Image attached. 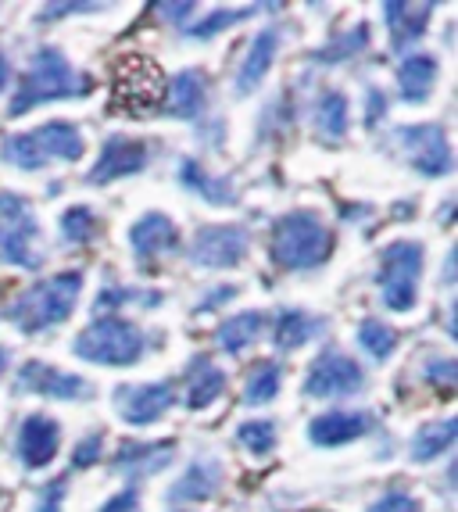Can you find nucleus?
Returning <instances> with one entry per match:
<instances>
[{
  "instance_id": "obj_30",
  "label": "nucleus",
  "mask_w": 458,
  "mask_h": 512,
  "mask_svg": "<svg viewBox=\"0 0 458 512\" xmlns=\"http://www.w3.org/2000/svg\"><path fill=\"white\" fill-rule=\"evenodd\" d=\"M283 387V366L280 362H258L255 369H251V376H247L244 384V405H269L276 402V394H280Z\"/></svg>"
},
{
  "instance_id": "obj_45",
  "label": "nucleus",
  "mask_w": 458,
  "mask_h": 512,
  "mask_svg": "<svg viewBox=\"0 0 458 512\" xmlns=\"http://www.w3.org/2000/svg\"><path fill=\"white\" fill-rule=\"evenodd\" d=\"M194 4H162V15H169V22L183 26V15H194Z\"/></svg>"
},
{
  "instance_id": "obj_47",
  "label": "nucleus",
  "mask_w": 458,
  "mask_h": 512,
  "mask_svg": "<svg viewBox=\"0 0 458 512\" xmlns=\"http://www.w3.org/2000/svg\"><path fill=\"white\" fill-rule=\"evenodd\" d=\"M8 359H11V351L0 344V376H4V369H8Z\"/></svg>"
},
{
  "instance_id": "obj_10",
  "label": "nucleus",
  "mask_w": 458,
  "mask_h": 512,
  "mask_svg": "<svg viewBox=\"0 0 458 512\" xmlns=\"http://www.w3.org/2000/svg\"><path fill=\"white\" fill-rule=\"evenodd\" d=\"M394 140L398 147L405 151L408 165L430 180L437 176H448L455 169V154H451V144H448V133H444L437 122H423V126H401L394 129Z\"/></svg>"
},
{
  "instance_id": "obj_2",
  "label": "nucleus",
  "mask_w": 458,
  "mask_h": 512,
  "mask_svg": "<svg viewBox=\"0 0 458 512\" xmlns=\"http://www.w3.org/2000/svg\"><path fill=\"white\" fill-rule=\"evenodd\" d=\"M94 90V79L90 76H79L72 69V61L65 58V51L58 47H40L29 61V72L22 76V86H18V94L11 97V108L8 115L18 119V115H26L29 108L36 104H47V101H68V97H86Z\"/></svg>"
},
{
  "instance_id": "obj_9",
  "label": "nucleus",
  "mask_w": 458,
  "mask_h": 512,
  "mask_svg": "<svg viewBox=\"0 0 458 512\" xmlns=\"http://www.w3.org/2000/svg\"><path fill=\"white\" fill-rule=\"evenodd\" d=\"M251 251V233L240 222H215L194 233L187 258L197 269H237Z\"/></svg>"
},
{
  "instance_id": "obj_16",
  "label": "nucleus",
  "mask_w": 458,
  "mask_h": 512,
  "mask_svg": "<svg viewBox=\"0 0 458 512\" xmlns=\"http://www.w3.org/2000/svg\"><path fill=\"white\" fill-rule=\"evenodd\" d=\"M172 462H176V441H151V444H136V441H126L115 452L111 466L115 473L129 480H140V477H154V473L169 470Z\"/></svg>"
},
{
  "instance_id": "obj_40",
  "label": "nucleus",
  "mask_w": 458,
  "mask_h": 512,
  "mask_svg": "<svg viewBox=\"0 0 458 512\" xmlns=\"http://www.w3.org/2000/svg\"><path fill=\"white\" fill-rule=\"evenodd\" d=\"M65 480H51V484L43 487L40 498H36V509L33 512H65L61 502H65Z\"/></svg>"
},
{
  "instance_id": "obj_4",
  "label": "nucleus",
  "mask_w": 458,
  "mask_h": 512,
  "mask_svg": "<svg viewBox=\"0 0 458 512\" xmlns=\"http://www.w3.org/2000/svg\"><path fill=\"white\" fill-rule=\"evenodd\" d=\"M86 151L83 133L76 122L51 119L33 133H15L4 140V162L22 172H40L51 162H79Z\"/></svg>"
},
{
  "instance_id": "obj_44",
  "label": "nucleus",
  "mask_w": 458,
  "mask_h": 512,
  "mask_svg": "<svg viewBox=\"0 0 458 512\" xmlns=\"http://www.w3.org/2000/svg\"><path fill=\"white\" fill-rule=\"evenodd\" d=\"M233 298H237V287H219V291L208 294L197 308H201V312H212V308H219L222 301H233Z\"/></svg>"
},
{
  "instance_id": "obj_3",
  "label": "nucleus",
  "mask_w": 458,
  "mask_h": 512,
  "mask_svg": "<svg viewBox=\"0 0 458 512\" xmlns=\"http://www.w3.org/2000/svg\"><path fill=\"white\" fill-rule=\"evenodd\" d=\"M333 251V233L319 212H290L272 226V258L280 269L301 273L323 265Z\"/></svg>"
},
{
  "instance_id": "obj_37",
  "label": "nucleus",
  "mask_w": 458,
  "mask_h": 512,
  "mask_svg": "<svg viewBox=\"0 0 458 512\" xmlns=\"http://www.w3.org/2000/svg\"><path fill=\"white\" fill-rule=\"evenodd\" d=\"M101 455H104V434L94 430V434L79 437L76 452H72V466H76V470H90V466L101 462Z\"/></svg>"
},
{
  "instance_id": "obj_33",
  "label": "nucleus",
  "mask_w": 458,
  "mask_h": 512,
  "mask_svg": "<svg viewBox=\"0 0 458 512\" xmlns=\"http://www.w3.org/2000/svg\"><path fill=\"white\" fill-rule=\"evenodd\" d=\"M61 237H65L68 244H90V240L97 237L94 208H86V205L65 208V215H61Z\"/></svg>"
},
{
  "instance_id": "obj_24",
  "label": "nucleus",
  "mask_w": 458,
  "mask_h": 512,
  "mask_svg": "<svg viewBox=\"0 0 458 512\" xmlns=\"http://www.w3.org/2000/svg\"><path fill=\"white\" fill-rule=\"evenodd\" d=\"M179 183L187 190H194V194H201L204 201L215 208L237 205L240 201L237 187H233L229 176H212V172L204 169L201 162H194V158H183V162H179Z\"/></svg>"
},
{
  "instance_id": "obj_34",
  "label": "nucleus",
  "mask_w": 458,
  "mask_h": 512,
  "mask_svg": "<svg viewBox=\"0 0 458 512\" xmlns=\"http://www.w3.org/2000/svg\"><path fill=\"white\" fill-rule=\"evenodd\" d=\"M126 301H140V305H147V308H158L165 301V294L162 291H144V287H104L101 294H97V312H108V308H119V305H126Z\"/></svg>"
},
{
  "instance_id": "obj_8",
  "label": "nucleus",
  "mask_w": 458,
  "mask_h": 512,
  "mask_svg": "<svg viewBox=\"0 0 458 512\" xmlns=\"http://www.w3.org/2000/svg\"><path fill=\"white\" fill-rule=\"evenodd\" d=\"M111 94L126 115H151L154 104L165 101V76L158 72V65L147 58H126L115 65V83Z\"/></svg>"
},
{
  "instance_id": "obj_25",
  "label": "nucleus",
  "mask_w": 458,
  "mask_h": 512,
  "mask_svg": "<svg viewBox=\"0 0 458 512\" xmlns=\"http://www.w3.org/2000/svg\"><path fill=\"white\" fill-rule=\"evenodd\" d=\"M383 15H387V26H391L394 51H408L416 40H423L426 26H430L433 4H398V0H387Z\"/></svg>"
},
{
  "instance_id": "obj_13",
  "label": "nucleus",
  "mask_w": 458,
  "mask_h": 512,
  "mask_svg": "<svg viewBox=\"0 0 458 512\" xmlns=\"http://www.w3.org/2000/svg\"><path fill=\"white\" fill-rule=\"evenodd\" d=\"M15 391L18 394H43V398H58V402L90 398V384H86L83 376L65 373V369L51 366V362H43V359H29L26 366L18 369Z\"/></svg>"
},
{
  "instance_id": "obj_39",
  "label": "nucleus",
  "mask_w": 458,
  "mask_h": 512,
  "mask_svg": "<svg viewBox=\"0 0 458 512\" xmlns=\"http://www.w3.org/2000/svg\"><path fill=\"white\" fill-rule=\"evenodd\" d=\"M455 362L451 359H437V362H430V366H426V380H430L433 387H437V391L441 394H451L455 391Z\"/></svg>"
},
{
  "instance_id": "obj_23",
  "label": "nucleus",
  "mask_w": 458,
  "mask_h": 512,
  "mask_svg": "<svg viewBox=\"0 0 458 512\" xmlns=\"http://www.w3.org/2000/svg\"><path fill=\"white\" fill-rule=\"evenodd\" d=\"M323 330H326L323 316H312L305 308H283V312H276L272 344L280 351H297L305 348L308 341H315V337H323Z\"/></svg>"
},
{
  "instance_id": "obj_21",
  "label": "nucleus",
  "mask_w": 458,
  "mask_h": 512,
  "mask_svg": "<svg viewBox=\"0 0 458 512\" xmlns=\"http://www.w3.org/2000/svg\"><path fill=\"white\" fill-rule=\"evenodd\" d=\"M226 387H229L226 373H222L208 355L190 359V369H187V409L190 412L212 409L222 394H226Z\"/></svg>"
},
{
  "instance_id": "obj_29",
  "label": "nucleus",
  "mask_w": 458,
  "mask_h": 512,
  "mask_svg": "<svg viewBox=\"0 0 458 512\" xmlns=\"http://www.w3.org/2000/svg\"><path fill=\"white\" fill-rule=\"evenodd\" d=\"M262 330H265V312H240V316L226 319V323L219 326L215 341H219V348L229 351V355H240V351L251 348V344L262 337Z\"/></svg>"
},
{
  "instance_id": "obj_36",
  "label": "nucleus",
  "mask_w": 458,
  "mask_h": 512,
  "mask_svg": "<svg viewBox=\"0 0 458 512\" xmlns=\"http://www.w3.org/2000/svg\"><path fill=\"white\" fill-rule=\"evenodd\" d=\"M365 47H369V26H355L344 36H337L326 51H315V61H348L355 54H362Z\"/></svg>"
},
{
  "instance_id": "obj_38",
  "label": "nucleus",
  "mask_w": 458,
  "mask_h": 512,
  "mask_svg": "<svg viewBox=\"0 0 458 512\" xmlns=\"http://www.w3.org/2000/svg\"><path fill=\"white\" fill-rule=\"evenodd\" d=\"M365 512H419V498L408 495V491H401V487H394V491H387V495L376 498Z\"/></svg>"
},
{
  "instance_id": "obj_48",
  "label": "nucleus",
  "mask_w": 458,
  "mask_h": 512,
  "mask_svg": "<svg viewBox=\"0 0 458 512\" xmlns=\"http://www.w3.org/2000/svg\"><path fill=\"white\" fill-rule=\"evenodd\" d=\"M179 512H187V509H179Z\"/></svg>"
},
{
  "instance_id": "obj_5",
  "label": "nucleus",
  "mask_w": 458,
  "mask_h": 512,
  "mask_svg": "<svg viewBox=\"0 0 458 512\" xmlns=\"http://www.w3.org/2000/svg\"><path fill=\"white\" fill-rule=\"evenodd\" d=\"M79 359L94 366H136L147 355V333L122 316H97L72 344Z\"/></svg>"
},
{
  "instance_id": "obj_6",
  "label": "nucleus",
  "mask_w": 458,
  "mask_h": 512,
  "mask_svg": "<svg viewBox=\"0 0 458 512\" xmlns=\"http://www.w3.org/2000/svg\"><path fill=\"white\" fill-rule=\"evenodd\" d=\"M0 262L26 273H36L47 262L33 205L11 190H0Z\"/></svg>"
},
{
  "instance_id": "obj_42",
  "label": "nucleus",
  "mask_w": 458,
  "mask_h": 512,
  "mask_svg": "<svg viewBox=\"0 0 458 512\" xmlns=\"http://www.w3.org/2000/svg\"><path fill=\"white\" fill-rule=\"evenodd\" d=\"M90 11H104V4H51L40 11V22H54L61 15H90Z\"/></svg>"
},
{
  "instance_id": "obj_43",
  "label": "nucleus",
  "mask_w": 458,
  "mask_h": 512,
  "mask_svg": "<svg viewBox=\"0 0 458 512\" xmlns=\"http://www.w3.org/2000/svg\"><path fill=\"white\" fill-rule=\"evenodd\" d=\"M101 512H140V495H136V487H126L119 495H111L108 502L101 505Z\"/></svg>"
},
{
  "instance_id": "obj_22",
  "label": "nucleus",
  "mask_w": 458,
  "mask_h": 512,
  "mask_svg": "<svg viewBox=\"0 0 458 512\" xmlns=\"http://www.w3.org/2000/svg\"><path fill=\"white\" fill-rule=\"evenodd\" d=\"M204 104H208L204 72L183 69L179 76H172V86H165V111L172 119H197L204 115Z\"/></svg>"
},
{
  "instance_id": "obj_27",
  "label": "nucleus",
  "mask_w": 458,
  "mask_h": 512,
  "mask_svg": "<svg viewBox=\"0 0 458 512\" xmlns=\"http://www.w3.org/2000/svg\"><path fill=\"white\" fill-rule=\"evenodd\" d=\"M455 434H458V419L455 416L437 419V423H426V427H419L416 437H412V462L441 459L451 444H455Z\"/></svg>"
},
{
  "instance_id": "obj_18",
  "label": "nucleus",
  "mask_w": 458,
  "mask_h": 512,
  "mask_svg": "<svg viewBox=\"0 0 458 512\" xmlns=\"http://www.w3.org/2000/svg\"><path fill=\"white\" fill-rule=\"evenodd\" d=\"M129 244L140 262L154 255H169V251H179V226L165 212H144L129 226Z\"/></svg>"
},
{
  "instance_id": "obj_28",
  "label": "nucleus",
  "mask_w": 458,
  "mask_h": 512,
  "mask_svg": "<svg viewBox=\"0 0 458 512\" xmlns=\"http://www.w3.org/2000/svg\"><path fill=\"white\" fill-rule=\"evenodd\" d=\"M315 129L323 133V137L330 140H340L344 133H348L351 126V104H348V94L344 90H326L319 101H315Z\"/></svg>"
},
{
  "instance_id": "obj_41",
  "label": "nucleus",
  "mask_w": 458,
  "mask_h": 512,
  "mask_svg": "<svg viewBox=\"0 0 458 512\" xmlns=\"http://www.w3.org/2000/svg\"><path fill=\"white\" fill-rule=\"evenodd\" d=\"M383 115H387V101H383L380 86H369V90H365V126L369 129L380 126Z\"/></svg>"
},
{
  "instance_id": "obj_14",
  "label": "nucleus",
  "mask_w": 458,
  "mask_h": 512,
  "mask_svg": "<svg viewBox=\"0 0 458 512\" xmlns=\"http://www.w3.org/2000/svg\"><path fill=\"white\" fill-rule=\"evenodd\" d=\"M147 169V144L133 137H108L101 147V158L94 162V169L86 172L90 183H115L136 176Z\"/></svg>"
},
{
  "instance_id": "obj_20",
  "label": "nucleus",
  "mask_w": 458,
  "mask_h": 512,
  "mask_svg": "<svg viewBox=\"0 0 458 512\" xmlns=\"http://www.w3.org/2000/svg\"><path fill=\"white\" fill-rule=\"evenodd\" d=\"M276 54H280V29H262V33L251 40V47H247L244 61H240L233 90H237L240 97L255 94L258 86H262V79L269 76Z\"/></svg>"
},
{
  "instance_id": "obj_46",
  "label": "nucleus",
  "mask_w": 458,
  "mask_h": 512,
  "mask_svg": "<svg viewBox=\"0 0 458 512\" xmlns=\"http://www.w3.org/2000/svg\"><path fill=\"white\" fill-rule=\"evenodd\" d=\"M8 79H11V61H8V54L0 51V90L8 86Z\"/></svg>"
},
{
  "instance_id": "obj_31",
  "label": "nucleus",
  "mask_w": 458,
  "mask_h": 512,
  "mask_svg": "<svg viewBox=\"0 0 458 512\" xmlns=\"http://www.w3.org/2000/svg\"><path fill=\"white\" fill-rule=\"evenodd\" d=\"M262 11L265 8H258V4H247V8H219L208 18H201V22H194V26L187 29V36L190 40H212V36H219L222 29L240 26V22H247V18L262 15Z\"/></svg>"
},
{
  "instance_id": "obj_35",
  "label": "nucleus",
  "mask_w": 458,
  "mask_h": 512,
  "mask_svg": "<svg viewBox=\"0 0 458 512\" xmlns=\"http://www.w3.org/2000/svg\"><path fill=\"white\" fill-rule=\"evenodd\" d=\"M237 441L251 455H269L276 448V423L272 419H247L237 427Z\"/></svg>"
},
{
  "instance_id": "obj_26",
  "label": "nucleus",
  "mask_w": 458,
  "mask_h": 512,
  "mask_svg": "<svg viewBox=\"0 0 458 512\" xmlns=\"http://www.w3.org/2000/svg\"><path fill=\"white\" fill-rule=\"evenodd\" d=\"M437 58L433 54H408L398 69V94L405 104H423L437 86Z\"/></svg>"
},
{
  "instance_id": "obj_12",
  "label": "nucleus",
  "mask_w": 458,
  "mask_h": 512,
  "mask_svg": "<svg viewBox=\"0 0 458 512\" xmlns=\"http://www.w3.org/2000/svg\"><path fill=\"white\" fill-rule=\"evenodd\" d=\"M365 384V373L351 355L330 348L323 351L315 366L308 369L305 376V394L308 398H348V394H358Z\"/></svg>"
},
{
  "instance_id": "obj_1",
  "label": "nucleus",
  "mask_w": 458,
  "mask_h": 512,
  "mask_svg": "<svg viewBox=\"0 0 458 512\" xmlns=\"http://www.w3.org/2000/svg\"><path fill=\"white\" fill-rule=\"evenodd\" d=\"M79 294H83V273H79V269L47 276V280L33 283L29 291L18 294V298L4 308V319H11L18 330L33 337V333L54 330V326L68 323L72 312H76Z\"/></svg>"
},
{
  "instance_id": "obj_7",
  "label": "nucleus",
  "mask_w": 458,
  "mask_h": 512,
  "mask_svg": "<svg viewBox=\"0 0 458 512\" xmlns=\"http://www.w3.org/2000/svg\"><path fill=\"white\" fill-rule=\"evenodd\" d=\"M423 244L419 240H394L380 251L376 287L383 305L391 312H412L419 298V276H423Z\"/></svg>"
},
{
  "instance_id": "obj_17",
  "label": "nucleus",
  "mask_w": 458,
  "mask_h": 512,
  "mask_svg": "<svg viewBox=\"0 0 458 512\" xmlns=\"http://www.w3.org/2000/svg\"><path fill=\"white\" fill-rule=\"evenodd\" d=\"M222 480H226L222 462L204 452V455H197L187 466V473L165 491V498H169V502H208V498H215L222 491Z\"/></svg>"
},
{
  "instance_id": "obj_19",
  "label": "nucleus",
  "mask_w": 458,
  "mask_h": 512,
  "mask_svg": "<svg viewBox=\"0 0 458 512\" xmlns=\"http://www.w3.org/2000/svg\"><path fill=\"white\" fill-rule=\"evenodd\" d=\"M373 430V416L369 412H326L308 423V441L315 448H337V444H351L362 434Z\"/></svg>"
},
{
  "instance_id": "obj_32",
  "label": "nucleus",
  "mask_w": 458,
  "mask_h": 512,
  "mask_svg": "<svg viewBox=\"0 0 458 512\" xmlns=\"http://www.w3.org/2000/svg\"><path fill=\"white\" fill-rule=\"evenodd\" d=\"M358 344H362L376 362H383V359H391V351L398 348V333L387 323H380V319H365V323L358 326Z\"/></svg>"
},
{
  "instance_id": "obj_15",
  "label": "nucleus",
  "mask_w": 458,
  "mask_h": 512,
  "mask_svg": "<svg viewBox=\"0 0 458 512\" xmlns=\"http://www.w3.org/2000/svg\"><path fill=\"white\" fill-rule=\"evenodd\" d=\"M58 444H61V427L58 419L33 412V416L22 419L18 427V459L26 470H43L58 459Z\"/></svg>"
},
{
  "instance_id": "obj_11",
  "label": "nucleus",
  "mask_w": 458,
  "mask_h": 512,
  "mask_svg": "<svg viewBox=\"0 0 458 512\" xmlns=\"http://www.w3.org/2000/svg\"><path fill=\"white\" fill-rule=\"evenodd\" d=\"M176 402V384L172 380H151V384H122L111 394V405L126 419L129 427H151Z\"/></svg>"
}]
</instances>
